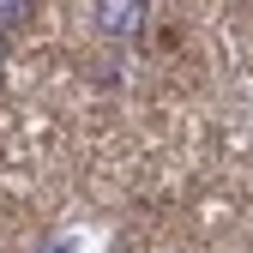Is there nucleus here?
I'll use <instances>...</instances> for the list:
<instances>
[{"label": "nucleus", "instance_id": "7ed1b4c3", "mask_svg": "<svg viewBox=\"0 0 253 253\" xmlns=\"http://www.w3.org/2000/svg\"><path fill=\"white\" fill-rule=\"evenodd\" d=\"M0 60H6V37H0Z\"/></svg>", "mask_w": 253, "mask_h": 253}, {"label": "nucleus", "instance_id": "f257e3e1", "mask_svg": "<svg viewBox=\"0 0 253 253\" xmlns=\"http://www.w3.org/2000/svg\"><path fill=\"white\" fill-rule=\"evenodd\" d=\"M145 0H97V6H90V18H97V30L103 37H139L145 30Z\"/></svg>", "mask_w": 253, "mask_h": 253}, {"label": "nucleus", "instance_id": "f03ea898", "mask_svg": "<svg viewBox=\"0 0 253 253\" xmlns=\"http://www.w3.org/2000/svg\"><path fill=\"white\" fill-rule=\"evenodd\" d=\"M24 18H30L24 0H0V30H12V24H24Z\"/></svg>", "mask_w": 253, "mask_h": 253}]
</instances>
